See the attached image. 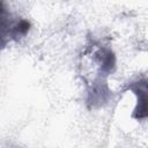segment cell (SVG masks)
<instances>
[{
	"mask_svg": "<svg viewBox=\"0 0 148 148\" xmlns=\"http://www.w3.org/2000/svg\"><path fill=\"white\" fill-rule=\"evenodd\" d=\"M95 61L99 66V71L103 74H109L113 71L116 58L111 50L109 49H99L95 52Z\"/></svg>",
	"mask_w": 148,
	"mask_h": 148,
	"instance_id": "cell-2",
	"label": "cell"
},
{
	"mask_svg": "<svg viewBox=\"0 0 148 148\" xmlns=\"http://www.w3.org/2000/svg\"><path fill=\"white\" fill-rule=\"evenodd\" d=\"M110 95V90L106 87V83L103 82L102 80H98L94 82L91 90L89 91V98L88 102L95 106V105H101L103 102H106L108 97Z\"/></svg>",
	"mask_w": 148,
	"mask_h": 148,
	"instance_id": "cell-3",
	"label": "cell"
},
{
	"mask_svg": "<svg viewBox=\"0 0 148 148\" xmlns=\"http://www.w3.org/2000/svg\"><path fill=\"white\" fill-rule=\"evenodd\" d=\"M29 30H30V22L27 21V20H23V18H22V20L17 21V22H15V23H13V24L10 23L8 30H7L6 35H5V37L1 38V39H2V44L5 43V38H6L7 35H8L12 39L18 40L20 38L24 37V36L29 32Z\"/></svg>",
	"mask_w": 148,
	"mask_h": 148,
	"instance_id": "cell-4",
	"label": "cell"
},
{
	"mask_svg": "<svg viewBox=\"0 0 148 148\" xmlns=\"http://www.w3.org/2000/svg\"><path fill=\"white\" fill-rule=\"evenodd\" d=\"M128 88L136 95L138 98L133 117L136 119L148 118V79H141L133 82L128 86Z\"/></svg>",
	"mask_w": 148,
	"mask_h": 148,
	"instance_id": "cell-1",
	"label": "cell"
}]
</instances>
